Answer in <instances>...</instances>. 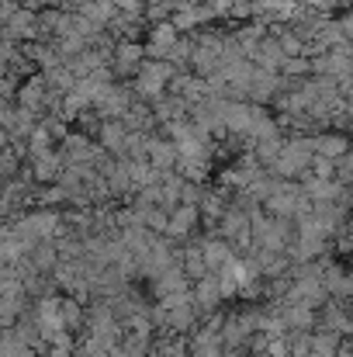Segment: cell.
I'll list each match as a JSON object with an SVG mask.
<instances>
[{
    "mask_svg": "<svg viewBox=\"0 0 353 357\" xmlns=\"http://www.w3.org/2000/svg\"><path fill=\"white\" fill-rule=\"evenodd\" d=\"M201 253H205L212 271H222L235 257V246L226 236H219V233H208V236H201Z\"/></svg>",
    "mask_w": 353,
    "mask_h": 357,
    "instance_id": "obj_15",
    "label": "cell"
},
{
    "mask_svg": "<svg viewBox=\"0 0 353 357\" xmlns=\"http://www.w3.org/2000/svg\"><path fill=\"white\" fill-rule=\"evenodd\" d=\"M177 174L184 177V181H208V174H212V160H205V156H180L177 160Z\"/></svg>",
    "mask_w": 353,
    "mask_h": 357,
    "instance_id": "obj_23",
    "label": "cell"
},
{
    "mask_svg": "<svg viewBox=\"0 0 353 357\" xmlns=\"http://www.w3.org/2000/svg\"><path fill=\"white\" fill-rule=\"evenodd\" d=\"M121 121L128 125V132H152V128H159V121L152 115V105H149V101H135Z\"/></svg>",
    "mask_w": 353,
    "mask_h": 357,
    "instance_id": "obj_22",
    "label": "cell"
},
{
    "mask_svg": "<svg viewBox=\"0 0 353 357\" xmlns=\"http://www.w3.org/2000/svg\"><path fill=\"white\" fill-rule=\"evenodd\" d=\"M322 281H326V288H329V298L353 302V267H347V264H336V260H326Z\"/></svg>",
    "mask_w": 353,
    "mask_h": 357,
    "instance_id": "obj_8",
    "label": "cell"
},
{
    "mask_svg": "<svg viewBox=\"0 0 353 357\" xmlns=\"http://www.w3.org/2000/svg\"><path fill=\"white\" fill-rule=\"evenodd\" d=\"M198 226H201V208H198V205H177V208H170L166 236L170 239H191Z\"/></svg>",
    "mask_w": 353,
    "mask_h": 357,
    "instance_id": "obj_10",
    "label": "cell"
},
{
    "mask_svg": "<svg viewBox=\"0 0 353 357\" xmlns=\"http://www.w3.org/2000/svg\"><path fill=\"white\" fill-rule=\"evenodd\" d=\"M301 3H308V0H301Z\"/></svg>",
    "mask_w": 353,
    "mask_h": 357,
    "instance_id": "obj_37",
    "label": "cell"
},
{
    "mask_svg": "<svg viewBox=\"0 0 353 357\" xmlns=\"http://www.w3.org/2000/svg\"><path fill=\"white\" fill-rule=\"evenodd\" d=\"M3 38H14V42H38V10L35 7H17L7 21H3Z\"/></svg>",
    "mask_w": 353,
    "mask_h": 357,
    "instance_id": "obj_6",
    "label": "cell"
},
{
    "mask_svg": "<svg viewBox=\"0 0 353 357\" xmlns=\"http://www.w3.org/2000/svg\"><path fill=\"white\" fill-rule=\"evenodd\" d=\"M319 326H322V330H336V333L350 337V302L329 298V302L319 309Z\"/></svg>",
    "mask_w": 353,
    "mask_h": 357,
    "instance_id": "obj_13",
    "label": "cell"
},
{
    "mask_svg": "<svg viewBox=\"0 0 353 357\" xmlns=\"http://www.w3.org/2000/svg\"><path fill=\"white\" fill-rule=\"evenodd\" d=\"M194 302L201 305V312H205V316H212V312H219V309H222L226 291H222V281H219V274H215V271H212V274H205L201 281H194Z\"/></svg>",
    "mask_w": 353,
    "mask_h": 357,
    "instance_id": "obj_9",
    "label": "cell"
},
{
    "mask_svg": "<svg viewBox=\"0 0 353 357\" xmlns=\"http://www.w3.org/2000/svg\"><path fill=\"white\" fill-rule=\"evenodd\" d=\"M87 3H91V0H63L66 10H80V7H87Z\"/></svg>",
    "mask_w": 353,
    "mask_h": 357,
    "instance_id": "obj_34",
    "label": "cell"
},
{
    "mask_svg": "<svg viewBox=\"0 0 353 357\" xmlns=\"http://www.w3.org/2000/svg\"><path fill=\"white\" fill-rule=\"evenodd\" d=\"M312 160H315V135H295V139H284V149L270 170L284 181H298L308 174Z\"/></svg>",
    "mask_w": 353,
    "mask_h": 357,
    "instance_id": "obj_2",
    "label": "cell"
},
{
    "mask_svg": "<svg viewBox=\"0 0 353 357\" xmlns=\"http://www.w3.org/2000/svg\"><path fill=\"white\" fill-rule=\"evenodd\" d=\"M177 160H180L177 142H170L166 135H152V132H149V163H152L156 170L170 174V170H177Z\"/></svg>",
    "mask_w": 353,
    "mask_h": 357,
    "instance_id": "obj_11",
    "label": "cell"
},
{
    "mask_svg": "<svg viewBox=\"0 0 353 357\" xmlns=\"http://www.w3.org/2000/svg\"><path fill=\"white\" fill-rule=\"evenodd\" d=\"M56 142H59V139H56V135H52V132H49V128L38 121V125H35V132L28 135V142H24V146H28V160H31V156H38V153L56 149Z\"/></svg>",
    "mask_w": 353,
    "mask_h": 357,
    "instance_id": "obj_24",
    "label": "cell"
},
{
    "mask_svg": "<svg viewBox=\"0 0 353 357\" xmlns=\"http://www.w3.org/2000/svg\"><path fill=\"white\" fill-rule=\"evenodd\" d=\"M180 42V31L173 21H159V24H149L146 31V56L149 59H170L173 49Z\"/></svg>",
    "mask_w": 353,
    "mask_h": 357,
    "instance_id": "obj_5",
    "label": "cell"
},
{
    "mask_svg": "<svg viewBox=\"0 0 353 357\" xmlns=\"http://www.w3.org/2000/svg\"><path fill=\"white\" fill-rule=\"evenodd\" d=\"M284 59H288V52L281 49L277 35H267V38L256 45V52H253V63H256V66H263V70H274V73H281Z\"/></svg>",
    "mask_w": 353,
    "mask_h": 357,
    "instance_id": "obj_21",
    "label": "cell"
},
{
    "mask_svg": "<svg viewBox=\"0 0 353 357\" xmlns=\"http://www.w3.org/2000/svg\"><path fill=\"white\" fill-rule=\"evenodd\" d=\"M281 312H284V319H288V330H305V333H312V330L319 326V309H312V305H305V302H284Z\"/></svg>",
    "mask_w": 353,
    "mask_h": 357,
    "instance_id": "obj_18",
    "label": "cell"
},
{
    "mask_svg": "<svg viewBox=\"0 0 353 357\" xmlns=\"http://www.w3.org/2000/svg\"><path fill=\"white\" fill-rule=\"evenodd\" d=\"M59 316H63V323H66L70 333H77V337L87 333V302H84V298H77V295H63Z\"/></svg>",
    "mask_w": 353,
    "mask_h": 357,
    "instance_id": "obj_17",
    "label": "cell"
},
{
    "mask_svg": "<svg viewBox=\"0 0 353 357\" xmlns=\"http://www.w3.org/2000/svg\"><path fill=\"white\" fill-rule=\"evenodd\" d=\"M146 59H149L146 56V42H139V38H118L111 70H115V77H121V80H132Z\"/></svg>",
    "mask_w": 353,
    "mask_h": 357,
    "instance_id": "obj_4",
    "label": "cell"
},
{
    "mask_svg": "<svg viewBox=\"0 0 353 357\" xmlns=\"http://www.w3.org/2000/svg\"><path fill=\"white\" fill-rule=\"evenodd\" d=\"M288 344H291V357H312V333L288 330Z\"/></svg>",
    "mask_w": 353,
    "mask_h": 357,
    "instance_id": "obj_28",
    "label": "cell"
},
{
    "mask_svg": "<svg viewBox=\"0 0 353 357\" xmlns=\"http://www.w3.org/2000/svg\"><path fill=\"white\" fill-rule=\"evenodd\" d=\"M128 125L125 121H115L108 119L104 125H101V132H97V142L111 153V156H125V149H128Z\"/></svg>",
    "mask_w": 353,
    "mask_h": 357,
    "instance_id": "obj_19",
    "label": "cell"
},
{
    "mask_svg": "<svg viewBox=\"0 0 353 357\" xmlns=\"http://www.w3.org/2000/svg\"><path fill=\"white\" fill-rule=\"evenodd\" d=\"M267 347H270V333H263V330H256L249 337V344H246L249 357H267Z\"/></svg>",
    "mask_w": 353,
    "mask_h": 357,
    "instance_id": "obj_31",
    "label": "cell"
},
{
    "mask_svg": "<svg viewBox=\"0 0 353 357\" xmlns=\"http://www.w3.org/2000/svg\"><path fill=\"white\" fill-rule=\"evenodd\" d=\"M170 21L177 24L180 35H198V31H201V21H198V10H194V7H180V10H173Z\"/></svg>",
    "mask_w": 353,
    "mask_h": 357,
    "instance_id": "obj_26",
    "label": "cell"
},
{
    "mask_svg": "<svg viewBox=\"0 0 353 357\" xmlns=\"http://www.w3.org/2000/svg\"><path fill=\"white\" fill-rule=\"evenodd\" d=\"M139 101V94H135V87L132 84H108L101 94H97V101H94V108L104 115V121L108 119H115V121H121L125 115H128V108Z\"/></svg>",
    "mask_w": 353,
    "mask_h": 357,
    "instance_id": "obj_3",
    "label": "cell"
},
{
    "mask_svg": "<svg viewBox=\"0 0 353 357\" xmlns=\"http://www.w3.org/2000/svg\"><path fill=\"white\" fill-rule=\"evenodd\" d=\"M104 3H115V7H118V3H121V0H104Z\"/></svg>",
    "mask_w": 353,
    "mask_h": 357,
    "instance_id": "obj_36",
    "label": "cell"
},
{
    "mask_svg": "<svg viewBox=\"0 0 353 357\" xmlns=\"http://www.w3.org/2000/svg\"><path fill=\"white\" fill-rule=\"evenodd\" d=\"M152 115H156V121L159 125H166V121H177V119H187L191 115V105L180 98V94H163V98H156L152 101Z\"/></svg>",
    "mask_w": 353,
    "mask_h": 357,
    "instance_id": "obj_20",
    "label": "cell"
},
{
    "mask_svg": "<svg viewBox=\"0 0 353 357\" xmlns=\"http://www.w3.org/2000/svg\"><path fill=\"white\" fill-rule=\"evenodd\" d=\"M28 163H31V177H35V184H56V181H59V174L66 170V163H63L59 149L38 153V156H31Z\"/></svg>",
    "mask_w": 353,
    "mask_h": 357,
    "instance_id": "obj_12",
    "label": "cell"
},
{
    "mask_svg": "<svg viewBox=\"0 0 353 357\" xmlns=\"http://www.w3.org/2000/svg\"><path fill=\"white\" fill-rule=\"evenodd\" d=\"M284 91V73H274V70H263V66H256V73H253V84H249V101L253 105H274V98Z\"/></svg>",
    "mask_w": 353,
    "mask_h": 357,
    "instance_id": "obj_7",
    "label": "cell"
},
{
    "mask_svg": "<svg viewBox=\"0 0 353 357\" xmlns=\"http://www.w3.org/2000/svg\"><path fill=\"white\" fill-rule=\"evenodd\" d=\"M256 108L253 101H229V112H226V128L229 135H242L249 139V128H253V119H256Z\"/></svg>",
    "mask_w": 353,
    "mask_h": 357,
    "instance_id": "obj_14",
    "label": "cell"
},
{
    "mask_svg": "<svg viewBox=\"0 0 353 357\" xmlns=\"http://www.w3.org/2000/svg\"><path fill=\"white\" fill-rule=\"evenodd\" d=\"M267 357H291V344H288V337H270Z\"/></svg>",
    "mask_w": 353,
    "mask_h": 357,
    "instance_id": "obj_33",
    "label": "cell"
},
{
    "mask_svg": "<svg viewBox=\"0 0 353 357\" xmlns=\"http://www.w3.org/2000/svg\"><path fill=\"white\" fill-rule=\"evenodd\" d=\"M350 149H353L350 132H336V128H326V132H319V135H315V153H319V156L340 160V156H347Z\"/></svg>",
    "mask_w": 353,
    "mask_h": 357,
    "instance_id": "obj_16",
    "label": "cell"
},
{
    "mask_svg": "<svg viewBox=\"0 0 353 357\" xmlns=\"http://www.w3.org/2000/svg\"><path fill=\"white\" fill-rule=\"evenodd\" d=\"M277 3H301V0H277Z\"/></svg>",
    "mask_w": 353,
    "mask_h": 357,
    "instance_id": "obj_35",
    "label": "cell"
},
{
    "mask_svg": "<svg viewBox=\"0 0 353 357\" xmlns=\"http://www.w3.org/2000/svg\"><path fill=\"white\" fill-rule=\"evenodd\" d=\"M180 70H177V63L173 59H146L142 66H139V73L132 77V87H135V94H139V101H156V98H163L166 91H170V80L177 77Z\"/></svg>",
    "mask_w": 353,
    "mask_h": 357,
    "instance_id": "obj_1",
    "label": "cell"
},
{
    "mask_svg": "<svg viewBox=\"0 0 353 357\" xmlns=\"http://www.w3.org/2000/svg\"><path fill=\"white\" fill-rule=\"evenodd\" d=\"M281 73H284L288 80H305V77H312V56H288L284 66H281Z\"/></svg>",
    "mask_w": 353,
    "mask_h": 357,
    "instance_id": "obj_27",
    "label": "cell"
},
{
    "mask_svg": "<svg viewBox=\"0 0 353 357\" xmlns=\"http://www.w3.org/2000/svg\"><path fill=\"white\" fill-rule=\"evenodd\" d=\"M308 174H312V177H326V181H336V177H340V170H336V160H329V156H319V153H315V160H312Z\"/></svg>",
    "mask_w": 353,
    "mask_h": 357,
    "instance_id": "obj_29",
    "label": "cell"
},
{
    "mask_svg": "<svg viewBox=\"0 0 353 357\" xmlns=\"http://www.w3.org/2000/svg\"><path fill=\"white\" fill-rule=\"evenodd\" d=\"M0 357H42L31 344H24L17 333H14V326L3 333V344H0Z\"/></svg>",
    "mask_w": 353,
    "mask_h": 357,
    "instance_id": "obj_25",
    "label": "cell"
},
{
    "mask_svg": "<svg viewBox=\"0 0 353 357\" xmlns=\"http://www.w3.org/2000/svg\"><path fill=\"white\" fill-rule=\"evenodd\" d=\"M205 184L201 181H184V191H180V205H201V198H205Z\"/></svg>",
    "mask_w": 353,
    "mask_h": 357,
    "instance_id": "obj_30",
    "label": "cell"
},
{
    "mask_svg": "<svg viewBox=\"0 0 353 357\" xmlns=\"http://www.w3.org/2000/svg\"><path fill=\"white\" fill-rule=\"evenodd\" d=\"M336 170H340V181L353 188V149L347 153V156H340V160H336Z\"/></svg>",
    "mask_w": 353,
    "mask_h": 357,
    "instance_id": "obj_32",
    "label": "cell"
}]
</instances>
